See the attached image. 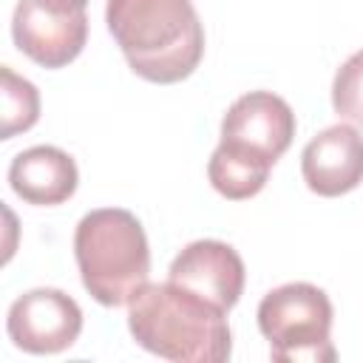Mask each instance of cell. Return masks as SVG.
<instances>
[{
	"label": "cell",
	"instance_id": "cell-1",
	"mask_svg": "<svg viewBox=\"0 0 363 363\" xmlns=\"http://www.w3.org/2000/svg\"><path fill=\"white\" fill-rule=\"evenodd\" d=\"M105 23L130 71L147 82H182L204 57L193 0H108Z\"/></svg>",
	"mask_w": 363,
	"mask_h": 363
},
{
	"label": "cell",
	"instance_id": "cell-2",
	"mask_svg": "<svg viewBox=\"0 0 363 363\" xmlns=\"http://www.w3.org/2000/svg\"><path fill=\"white\" fill-rule=\"evenodd\" d=\"M128 329L142 349L173 363H224L233 352L227 312L173 281L145 284L130 298Z\"/></svg>",
	"mask_w": 363,
	"mask_h": 363
},
{
	"label": "cell",
	"instance_id": "cell-3",
	"mask_svg": "<svg viewBox=\"0 0 363 363\" xmlns=\"http://www.w3.org/2000/svg\"><path fill=\"white\" fill-rule=\"evenodd\" d=\"M82 286L102 306H125L147 284L150 247L139 218L122 207L91 210L74 233Z\"/></svg>",
	"mask_w": 363,
	"mask_h": 363
},
{
	"label": "cell",
	"instance_id": "cell-4",
	"mask_svg": "<svg viewBox=\"0 0 363 363\" xmlns=\"http://www.w3.org/2000/svg\"><path fill=\"white\" fill-rule=\"evenodd\" d=\"M332 301L306 281L269 289L258 303V329L275 363H332Z\"/></svg>",
	"mask_w": 363,
	"mask_h": 363
},
{
	"label": "cell",
	"instance_id": "cell-5",
	"mask_svg": "<svg viewBox=\"0 0 363 363\" xmlns=\"http://www.w3.org/2000/svg\"><path fill=\"white\" fill-rule=\"evenodd\" d=\"M295 136V113L272 91H250L238 96L221 119V147L272 167Z\"/></svg>",
	"mask_w": 363,
	"mask_h": 363
},
{
	"label": "cell",
	"instance_id": "cell-6",
	"mask_svg": "<svg viewBox=\"0 0 363 363\" xmlns=\"http://www.w3.org/2000/svg\"><path fill=\"white\" fill-rule=\"evenodd\" d=\"M6 329L17 349L31 354H57L77 343L82 332V309L62 289H28L9 306Z\"/></svg>",
	"mask_w": 363,
	"mask_h": 363
},
{
	"label": "cell",
	"instance_id": "cell-7",
	"mask_svg": "<svg viewBox=\"0 0 363 363\" xmlns=\"http://www.w3.org/2000/svg\"><path fill=\"white\" fill-rule=\"evenodd\" d=\"M14 45L43 68L74 62L88 40V17L79 11H57L40 0H17L11 17Z\"/></svg>",
	"mask_w": 363,
	"mask_h": 363
},
{
	"label": "cell",
	"instance_id": "cell-8",
	"mask_svg": "<svg viewBox=\"0 0 363 363\" xmlns=\"http://www.w3.org/2000/svg\"><path fill=\"white\" fill-rule=\"evenodd\" d=\"M167 281L230 312L244 292V261L230 244L216 238H201L187 244L173 258L167 269Z\"/></svg>",
	"mask_w": 363,
	"mask_h": 363
},
{
	"label": "cell",
	"instance_id": "cell-9",
	"mask_svg": "<svg viewBox=\"0 0 363 363\" xmlns=\"http://www.w3.org/2000/svg\"><path fill=\"white\" fill-rule=\"evenodd\" d=\"M301 173L312 193L335 199L363 182V136L352 125H332L301 153Z\"/></svg>",
	"mask_w": 363,
	"mask_h": 363
},
{
	"label": "cell",
	"instance_id": "cell-10",
	"mask_svg": "<svg viewBox=\"0 0 363 363\" xmlns=\"http://www.w3.org/2000/svg\"><path fill=\"white\" fill-rule=\"evenodd\" d=\"M9 184L23 201L37 207H54L74 196L79 173L77 162L65 150L54 145H34L11 159Z\"/></svg>",
	"mask_w": 363,
	"mask_h": 363
},
{
	"label": "cell",
	"instance_id": "cell-11",
	"mask_svg": "<svg viewBox=\"0 0 363 363\" xmlns=\"http://www.w3.org/2000/svg\"><path fill=\"white\" fill-rule=\"evenodd\" d=\"M272 167L267 164H258L247 156H238L227 147H216L210 162H207V176H210V184L230 201H244V199H252L264 190L267 184V176H269Z\"/></svg>",
	"mask_w": 363,
	"mask_h": 363
},
{
	"label": "cell",
	"instance_id": "cell-12",
	"mask_svg": "<svg viewBox=\"0 0 363 363\" xmlns=\"http://www.w3.org/2000/svg\"><path fill=\"white\" fill-rule=\"evenodd\" d=\"M0 77H3V88H0V99H3L0 139H11L14 133H23V130L34 128V122L40 119V94L28 79L17 77L9 65L0 68Z\"/></svg>",
	"mask_w": 363,
	"mask_h": 363
},
{
	"label": "cell",
	"instance_id": "cell-13",
	"mask_svg": "<svg viewBox=\"0 0 363 363\" xmlns=\"http://www.w3.org/2000/svg\"><path fill=\"white\" fill-rule=\"evenodd\" d=\"M332 108L340 119L363 128V48L337 68L332 82Z\"/></svg>",
	"mask_w": 363,
	"mask_h": 363
},
{
	"label": "cell",
	"instance_id": "cell-14",
	"mask_svg": "<svg viewBox=\"0 0 363 363\" xmlns=\"http://www.w3.org/2000/svg\"><path fill=\"white\" fill-rule=\"evenodd\" d=\"M40 3H45L57 11H79V9L88 6V0H40Z\"/></svg>",
	"mask_w": 363,
	"mask_h": 363
}]
</instances>
